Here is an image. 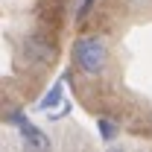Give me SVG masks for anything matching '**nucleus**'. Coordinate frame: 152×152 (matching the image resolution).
<instances>
[{"label": "nucleus", "mask_w": 152, "mask_h": 152, "mask_svg": "<svg viewBox=\"0 0 152 152\" xmlns=\"http://www.w3.org/2000/svg\"><path fill=\"white\" fill-rule=\"evenodd\" d=\"M73 64L85 76H102L108 67V50L102 38L96 35H82L73 41Z\"/></svg>", "instance_id": "obj_1"}, {"label": "nucleus", "mask_w": 152, "mask_h": 152, "mask_svg": "<svg viewBox=\"0 0 152 152\" xmlns=\"http://www.w3.org/2000/svg\"><path fill=\"white\" fill-rule=\"evenodd\" d=\"M23 53H26L29 61H35V64H50L56 58V47L41 35V32H32V35L23 38Z\"/></svg>", "instance_id": "obj_2"}, {"label": "nucleus", "mask_w": 152, "mask_h": 152, "mask_svg": "<svg viewBox=\"0 0 152 152\" xmlns=\"http://www.w3.org/2000/svg\"><path fill=\"white\" fill-rule=\"evenodd\" d=\"M18 137H20L23 152H53V140L41 132L38 126H32V123H23L18 129Z\"/></svg>", "instance_id": "obj_3"}, {"label": "nucleus", "mask_w": 152, "mask_h": 152, "mask_svg": "<svg viewBox=\"0 0 152 152\" xmlns=\"http://www.w3.org/2000/svg\"><path fill=\"white\" fill-rule=\"evenodd\" d=\"M61 94H64V85H61V82H56V85H53V88H50L47 94L41 96L38 108H41V111H47V108H53V105H58V102H61Z\"/></svg>", "instance_id": "obj_4"}, {"label": "nucleus", "mask_w": 152, "mask_h": 152, "mask_svg": "<svg viewBox=\"0 0 152 152\" xmlns=\"http://www.w3.org/2000/svg\"><path fill=\"white\" fill-rule=\"evenodd\" d=\"M96 126H99V137H102V140H108V143L120 134V126L114 123L111 117H99V120H96Z\"/></svg>", "instance_id": "obj_5"}, {"label": "nucleus", "mask_w": 152, "mask_h": 152, "mask_svg": "<svg viewBox=\"0 0 152 152\" xmlns=\"http://www.w3.org/2000/svg\"><path fill=\"white\" fill-rule=\"evenodd\" d=\"M91 9H94V0H82V6H79V12H76V20H85L91 15Z\"/></svg>", "instance_id": "obj_6"}, {"label": "nucleus", "mask_w": 152, "mask_h": 152, "mask_svg": "<svg viewBox=\"0 0 152 152\" xmlns=\"http://www.w3.org/2000/svg\"><path fill=\"white\" fill-rule=\"evenodd\" d=\"M105 152H126V149H117V146H111V149H105Z\"/></svg>", "instance_id": "obj_7"}]
</instances>
